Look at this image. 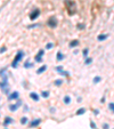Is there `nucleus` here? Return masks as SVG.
I'll use <instances>...</instances> for the list:
<instances>
[{
  "mask_svg": "<svg viewBox=\"0 0 114 129\" xmlns=\"http://www.w3.org/2000/svg\"><path fill=\"white\" fill-rule=\"evenodd\" d=\"M65 6L68 15H74L76 13V3L73 0H65Z\"/></svg>",
  "mask_w": 114,
  "mask_h": 129,
  "instance_id": "f257e3e1",
  "label": "nucleus"
},
{
  "mask_svg": "<svg viewBox=\"0 0 114 129\" xmlns=\"http://www.w3.org/2000/svg\"><path fill=\"white\" fill-rule=\"evenodd\" d=\"M24 55H25V53H24L23 50H18V51H17L16 56L14 57V61H13V63H11V67H14V69H16V67L18 66V63L23 59Z\"/></svg>",
  "mask_w": 114,
  "mask_h": 129,
  "instance_id": "f03ea898",
  "label": "nucleus"
},
{
  "mask_svg": "<svg viewBox=\"0 0 114 129\" xmlns=\"http://www.w3.org/2000/svg\"><path fill=\"white\" fill-rule=\"evenodd\" d=\"M0 88L3 90V93L7 95H9L10 93H9V86H8V78H7V75L6 77H3V81H1L0 82Z\"/></svg>",
  "mask_w": 114,
  "mask_h": 129,
  "instance_id": "7ed1b4c3",
  "label": "nucleus"
},
{
  "mask_svg": "<svg viewBox=\"0 0 114 129\" xmlns=\"http://www.w3.org/2000/svg\"><path fill=\"white\" fill-rule=\"evenodd\" d=\"M47 25H48L50 29H56L57 25H58V19L55 16H50L47 21Z\"/></svg>",
  "mask_w": 114,
  "mask_h": 129,
  "instance_id": "20e7f679",
  "label": "nucleus"
},
{
  "mask_svg": "<svg viewBox=\"0 0 114 129\" xmlns=\"http://www.w3.org/2000/svg\"><path fill=\"white\" fill-rule=\"evenodd\" d=\"M44 55H45V49H40L38 54L34 56V62L35 63H41L44 61Z\"/></svg>",
  "mask_w": 114,
  "mask_h": 129,
  "instance_id": "39448f33",
  "label": "nucleus"
},
{
  "mask_svg": "<svg viewBox=\"0 0 114 129\" xmlns=\"http://www.w3.org/2000/svg\"><path fill=\"white\" fill-rule=\"evenodd\" d=\"M40 14H41L40 9H38V8L33 9V10L31 11V14H30V19H31L32 22H33V21H35V19H37L39 16H40Z\"/></svg>",
  "mask_w": 114,
  "mask_h": 129,
  "instance_id": "423d86ee",
  "label": "nucleus"
},
{
  "mask_svg": "<svg viewBox=\"0 0 114 129\" xmlns=\"http://www.w3.org/2000/svg\"><path fill=\"white\" fill-rule=\"evenodd\" d=\"M21 105H22L21 101H18L16 104H10L9 105V111H10V112H15V111H17V109H18Z\"/></svg>",
  "mask_w": 114,
  "mask_h": 129,
  "instance_id": "0eeeda50",
  "label": "nucleus"
},
{
  "mask_svg": "<svg viewBox=\"0 0 114 129\" xmlns=\"http://www.w3.org/2000/svg\"><path fill=\"white\" fill-rule=\"evenodd\" d=\"M80 45V41L78 40V39H74V40H71L70 43H68V47H70L71 49H74L76 48V47Z\"/></svg>",
  "mask_w": 114,
  "mask_h": 129,
  "instance_id": "6e6552de",
  "label": "nucleus"
},
{
  "mask_svg": "<svg viewBox=\"0 0 114 129\" xmlns=\"http://www.w3.org/2000/svg\"><path fill=\"white\" fill-rule=\"evenodd\" d=\"M29 96H30V98L32 101H34V102H39V100H40V95L37 94L35 92H31Z\"/></svg>",
  "mask_w": 114,
  "mask_h": 129,
  "instance_id": "1a4fd4ad",
  "label": "nucleus"
},
{
  "mask_svg": "<svg viewBox=\"0 0 114 129\" xmlns=\"http://www.w3.org/2000/svg\"><path fill=\"white\" fill-rule=\"evenodd\" d=\"M19 98V93L18 92H13L8 95V100L13 101V100H18Z\"/></svg>",
  "mask_w": 114,
  "mask_h": 129,
  "instance_id": "9d476101",
  "label": "nucleus"
},
{
  "mask_svg": "<svg viewBox=\"0 0 114 129\" xmlns=\"http://www.w3.org/2000/svg\"><path fill=\"white\" fill-rule=\"evenodd\" d=\"M40 124H41V119L37 118V119H34V120L30 121V124H29V125H30L31 128H33V127H38Z\"/></svg>",
  "mask_w": 114,
  "mask_h": 129,
  "instance_id": "9b49d317",
  "label": "nucleus"
},
{
  "mask_svg": "<svg viewBox=\"0 0 114 129\" xmlns=\"http://www.w3.org/2000/svg\"><path fill=\"white\" fill-rule=\"evenodd\" d=\"M14 122V119L10 118V117H6L5 120H3V126H8V125L13 124Z\"/></svg>",
  "mask_w": 114,
  "mask_h": 129,
  "instance_id": "f8f14e48",
  "label": "nucleus"
},
{
  "mask_svg": "<svg viewBox=\"0 0 114 129\" xmlns=\"http://www.w3.org/2000/svg\"><path fill=\"white\" fill-rule=\"evenodd\" d=\"M64 58H65V57H64L62 51H57V54H56V61L57 62H62Z\"/></svg>",
  "mask_w": 114,
  "mask_h": 129,
  "instance_id": "ddd939ff",
  "label": "nucleus"
},
{
  "mask_svg": "<svg viewBox=\"0 0 114 129\" xmlns=\"http://www.w3.org/2000/svg\"><path fill=\"white\" fill-rule=\"evenodd\" d=\"M46 71H47V65H41L38 70H37V74H41V73L46 72Z\"/></svg>",
  "mask_w": 114,
  "mask_h": 129,
  "instance_id": "4468645a",
  "label": "nucleus"
},
{
  "mask_svg": "<svg viewBox=\"0 0 114 129\" xmlns=\"http://www.w3.org/2000/svg\"><path fill=\"white\" fill-rule=\"evenodd\" d=\"M86 111H87V109H86V108L78 109V110H76V112H75V116H82V114H84V113H86Z\"/></svg>",
  "mask_w": 114,
  "mask_h": 129,
  "instance_id": "2eb2a0df",
  "label": "nucleus"
},
{
  "mask_svg": "<svg viewBox=\"0 0 114 129\" xmlns=\"http://www.w3.org/2000/svg\"><path fill=\"white\" fill-rule=\"evenodd\" d=\"M102 80H103V78H102L101 75H96V77H94V79H92V83L97 85V83H99Z\"/></svg>",
  "mask_w": 114,
  "mask_h": 129,
  "instance_id": "dca6fc26",
  "label": "nucleus"
},
{
  "mask_svg": "<svg viewBox=\"0 0 114 129\" xmlns=\"http://www.w3.org/2000/svg\"><path fill=\"white\" fill-rule=\"evenodd\" d=\"M107 37H109V35L107 34H98V37H97V40L98 41H105L106 39H107Z\"/></svg>",
  "mask_w": 114,
  "mask_h": 129,
  "instance_id": "f3484780",
  "label": "nucleus"
},
{
  "mask_svg": "<svg viewBox=\"0 0 114 129\" xmlns=\"http://www.w3.org/2000/svg\"><path fill=\"white\" fill-rule=\"evenodd\" d=\"M63 102H64V104L68 105L71 103V96H68V95H65L64 96V98H63Z\"/></svg>",
  "mask_w": 114,
  "mask_h": 129,
  "instance_id": "a211bd4d",
  "label": "nucleus"
},
{
  "mask_svg": "<svg viewBox=\"0 0 114 129\" xmlns=\"http://www.w3.org/2000/svg\"><path fill=\"white\" fill-rule=\"evenodd\" d=\"M92 62H94V59H92L91 57H89V56H88L87 58H84V65H90Z\"/></svg>",
  "mask_w": 114,
  "mask_h": 129,
  "instance_id": "6ab92c4d",
  "label": "nucleus"
},
{
  "mask_svg": "<svg viewBox=\"0 0 114 129\" xmlns=\"http://www.w3.org/2000/svg\"><path fill=\"white\" fill-rule=\"evenodd\" d=\"M50 96V93L48 90H44V92H41V97H44V98H48Z\"/></svg>",
  "mask_w": 114,
  "mask_h": 129,
  "instance_id": "aec40b11",
  "label": "nucleus"
},
{
  "mask_svg": "<svg viewBox=\"0 0 114 129\" xmlns=\"http://www.w3.org/2000/svg\"><path fill=\"white\" fill-rule=\"evenodd\" d=\"M54 85H55L56 87L62 86V85H63V79H56V80L54 81Z\"/></svg>",
  "mask_w": 114,
  "mask_h": 129,
  "instance_id": "412c9836",
  "label": "nucleus"
},
{
  "mask_svg": "<svg viewBox=\"0 0 114 129\" xmlns=\"http://www.w3.org/2000/svg\"><path fill=\"white\" fill-rule=\"evenodd\" d=\"M32 66H33V63H31L30 61H26V62L24 63V67H25V69H31Z\"/></svg>",
  "mask_w": 114,
  "mask_h": 129,
  "instance_id": "4be33fe9",
  "label": "nucleus"
},
{
  "mask_svg": "<svg viewBox=\"0 0 114 129\" xmlns=\"http://www.w3.org/2000/svg\"><path fill=\"white\" fill-rule=\"evenodd\" d=\"M82 55H83L84 58H87L88 55H89V48H84L83 50H82Z\"/></svg>",
  "mask_w": 114,
  "mask_h": 129,
  "instance_id": "5701e85b",
  "label": "nucleus"
},
{
  "mask_svg": "<svg viewBox=\"0 0 114 129\" xmlns=\"http://www.w3.org/2000/svg\"><path fill=\"white\" fill-rule=\"evenodd\" d=\"M60 75H63V77H70V72L68 71H65V70H63L59 72Z\"/></svg>",
  "mask_w": 114,
  "mask_h": 129,
  "instance_id": "b1692460",
  "label": "nucleus"
},
{
  "mask_svg": "<svg viewBox=\"0 0 114 129\" xmlns=\"http://www.w3.org/2000/svg\"><path fill=\"white\" fill-rule=\"evenodd\" d=\"M90 128L91 129H97V125L95 124L94 120H90Z\"/></svg>",
  "mask_w": 114,
  "mask_h": 129,
  "instance_id": "393cba45",
  "label": "nucleus"
},
{
  "mask_svg": "<svg viewBox=\"0 0 114 129\" xmlns=\"http://www.w3.org/2000/svg\"><path fill=\"white\" fill-rule=\"evenodd\" d=\"M27 121H29V119H27L26 117H23V118H21V124H22V125H26Z\"/></svg>",
  "mask_w": 114,
  "mask_h": 129,
  "instance_id": "a878e982",
  "label": "nucleus"
},
{
  "mask_svg": "<svg viewBox=\"0 0 114 129\" xmlns=\"http://www.w3.org/2000/svg\"><path fill=\"white\" fill-rule=\"evenodd\" d=\"M54 48V43L53 42H48L46 45V49H53Z\"/></svg>",
  "mask_w": 114,
  "mask_h": 129,
  "instance_id": "bb28decb",
  "label": "nucleus"
},
{
  "mask_svg": "<svg viewBox=\"0 0 114 129\" xmlns=\"http://www.w3.org/2000/svg\"><path fill=\"white\" fill-rule=\"evenodd\" d=\"M76 27H78L79 30H83L84 27H86V25H84L83 23H79V24H76Z\"/></svg>",
  "mask_w": 114,
  "mask_h": 129,
  "instance_id": "cd10ccee",
  "label": "nucleus"
},
{
  "mask_svg": "<svg viewBox=\"0 0 114 129\" xmlns=\"http://www.w3.org/2000/svg\"><path fill=\"white\" fill-rule=\"evenodd\" d=\"M109 109L112 111V112L114 113V103L113 102H111V103H109Z\"/></svg>",
  "mask_w": 114,
  "mask_h": 129,
  "instance_id": "c85d7f7f",
  "label": "nucleus"
},
{
  "mask_svg": "<svg viewBox=\"0 0 114 129\" xmlns=\"http://www.w3.org/2000/svg\"><path fill=\"white\" fill-rule=\"evenodd\" d=\"M55 70H56V71H57V72L59 73V72H60V71H63V70H64V67H63V66H62V65H59V66H56V67H55Z\"/></svg>",
  "mask_w": 114,
  "mask_h": 129,
  "instance_id": "c756f323",
  "label": "nucleus"
},
{
  "mask_svg": "<svg viewBox=\"0 0 114 129\" xmlns=\"http://www.w3.org/2000/svg\"><path fill=\"white\" fill-rule=\"evenodd\" d=\"M102 128H103V129H110L109 124H106V122H104V124L102 125Z\"/></svg>",
  "mask_w": 114,
  "mask_h": 129,
  "instance_id": "7c9ffc66",
  "label": "nucleus"
},
{
  "mask_svg": "<svg viewBox=\"0 0 114 129\" xmlns=\"http://www.w3.org/2000/svg\"><path fill=\"white\" fill-rule=\"evenodd\" d=\"M38 26H40V24H33V25H29L27 29H34V27H38Z\"/></svg>",
  "mask_w": 114,
  "mask_h": 129,
  "instance_id": "2f4dec72",
  "label": "nucleus"
},
{
  "mask_svg": "<svg viewBox=\"0 0 114 129\" xmlns=\"http://www.w3.org/2000/svg\"><path fill=\"white\" fill-rule=\"evenodd\" d=\"M92 113H94L95 116H98V114H99V110H98V109H94V110H92Z\"/></svg>",
  "mask_w": 114,
  "mask_h": 129,
  "instance_id": "473e14b6",
  "label": "nucleus"
},
{
  "mask_svg": "<svg viewBox=\"0 0 114 129\" xmlns=\"http://www.w3.org/2000/svg\"><path fill=\"white\" fill-rule=\"evenodd\" d=\"M6 50H7V48H6L5 46H2L1 48H0V54H2V53H5Z\"/></svg>",
  "mask_w": 114,
  "mask_h": 129,
  "instance_id": "72a5a7b5",
  "label": "nucleus"
},
{
  "mask_svg": "<svg viewBox=\"0 0 114 129\" xmlns=\"http://www.w3.org/2000/svg\"><path fill=\"white\" fill-rule=\"evenodd\" d=\"M49 111H50V112H52L53 114H55V113H56V109H55V108H53V106H52V108H50V109H49Z\"/></svg>",
  "mask_w": 114,
  "mask_h": 129,
  "instance_id": "f704fd0d",
  "label": "nucleus"
},
{
  "mask_svg": "<svg viewBox=\"0 0 114 129\" xmlns=\"http://www.w3.org/2000/svg\"><path fill=\"white\" fill-rule=\"evenodd\" d=\"M105 100H106V97H105V96H103V97L101 98V103H102V104H103V103H105Z\"/></svg>",
  "mask_w": 114,
  "mask_h": 129,
  "instance_id": "c9c22d12",
  "label": "nucleus"
},
{
  "mask_svg": "<svg viewBox=\"0 0 114 129\" xmlns=\"http://www.w3.org/2000/svg\"><path fill=\"white\" fill-rule=\"evenodd\" d=\"M73 53H74V55H76V54H78V53H79V50H76V49H75V50H74Z\"/></svg>",
  "mask_w": 114,
  "mask_h": 129,
  "instance_id": "e433bc0d",
  "label": "nucleus"
},
{
  "mask_svg": "<svg viewBox=\"0 0 114 129\" xmlns=\"http://www.w3.org/2000/svg\"><path fill=\"white\" fill-rule=\"evenodd\" d=\"M6 129H7V128H6Z\"/></svg>",
  "mask_w": 114,
  "mask_h": 129,
  "instance_id": "4c0bfd02",
  "label": "nucleus"
},
{
  "mask_svg": "<svg viewBox=\"0 0 114 129\" xmlns=\"http://www.w3.org/2000/svg\"><path fill=\"white\" fill-rule=\"evenodd\" d=\"M113 129H114V128H113Z\"/></svg>",
  "mask_w": 114,
  "mask_h": 129,
  "instance_id": "58836bf2",
  "label": "nucleus"
}]
</instances>
